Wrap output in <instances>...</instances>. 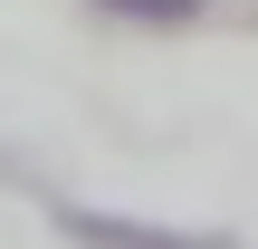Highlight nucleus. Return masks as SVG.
<instances>
[{
  "label": "nucleus",
  "instance_id": "1",
  "mask_svg": "<svg viewBox=\"0 0 258 249\" xmlns=\"http://www.w3.org/2000/svg\"><path fill=\"white\" fill-rule=\"evenodd\" d=\"M57 230L77 249H239L230 230H163V221H134V211H86V202H57Z\"/></svg>",
  "mask_w": 258,
  "mask_h": 249
},
{
  "label": "nucleus",
  "instance_id": "2",
  "mask_svg": "<svg viewBox=\"0 0 258 249\" xmlns=\"http://www.w3.org/2000/svg\"><path fill=\"white\" fill-rule=\"evenodd\" d=\"M105 19H144V29H191L201 19V0H96Z\"/></svg>",
  "mask_w": 258,
  "mask_h": 249
}]
</instances>
